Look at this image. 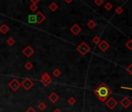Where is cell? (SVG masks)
Returning a JSON list of instances; mask_svg holds the SVG:
<instances>
[{
    "label": "cell",
    "mask_w": 132,
    "mask_h": 112,
    "mask_svg": "<svg viewBox=\"0 0 132 112\" xmlns=\"http://www.w3.org/2000/svg\"><path fill=\"white\" fill-rule=\"evenodd\" d=\"M106 105H107L110 110H113V109H114L116 106L117 105V102L114 98L110 97L106 101Z\"/></svg>",
    "instance_id": "8992f818"
},
{
    "label": "cell",
    "mask_w": 132,
    "mask_h": 112,
    "mask_svg": "<svg viewBox=\"0 0 132 112\" xmlns=\"http://www.w3.org/2000/svg\"><path fill=\"white\" fill-rule=\"evenodd\" d=\"M94 93L97 96V97L101 102H104L109 97V96L112 94V90L107 87V84L102 83L94 90Z\"/></svg>",
    "instance_id": "6da1fadb"
},
{
    "label": "cell",
    "mask_w": 132,
    "mask_h": 112,
    "mask_svg": "<svg viewBox=\"0 0 132 112\" xmlns=\"http://www.w3.org/2000/svg\"><path fill=\"white\" fill-rule=\"evenodd\" d=\"M70 31L73 33L74 35H78L79 33L82 31V28L79 27L78 24H74L72 27L70 28Z\"/></svg>",
    "instance_id": "8fae6325"
},
{
    "label": "cell",
    "mask_w": 132,
    "mask_h": 112,
    "mask_svg": "<svg viewBox=\"0 0 132 112\" xmlns=\"http://www.w3.org/2000/svg\"><path fill=\"white\" fill-rule=\"evenodd\" d=\"M30 2H31L32 4L37 5V3H38L40 2V0H30Z\"/></svg>",
    "instance_id": "f546056e"
},
{
    "label": "cell",
    "mask_w": 132,
    "mask_h": 112,
    "mask_svg": "<svg viewBox=\"0 0 132 112\" xmlns=\"http://www.w3.org/2000/svg\"><path fill=\"white\" fill-rule=\"evenodd\" d=\"M125 46L129 50H132V40H128V41L125 44Z\"/></svg>",
    "instance_id": "cb8c5ba5"
},
{
    "label": "cell",
    "mask_w": 132,
    "mask_h": 112,
    "mask_svg": "<svg viewBox=\"0 0 132 112\" xmlns=\"http://www.w3.org/2000/svg\"><path fill=\"white\" fill-rule=\"evenodd\" d=\"M9 31V27L7 26L6 24H2L1 27H0V32H1L2 34H6Z\"/></svg>",
    "instance_id": "4fadbf2b"
},
{
    "label": "cell",
    "mask_w": 132,
    "mask_h": 112,
    "mask_svg": "<svg viewBox=\"0 0 132 112\" xmlns=\"http://www.w3.org/2000/svg\"><path fill=\"white\" fill-rule=\"evenodd\" d=\"M35 16H36V23L38 24H41L43 21L45 20V19H46L44 15L41 12H40V11H38V12L35 14Z\"/></svg>",
    "instance_id": "ba28073f"
},
{
    "label": "cell",
    "mask_w": 132,
    "mask_h": 112,
    "mask_svg": "<svg viewBox=\"0 0 132 112\" xmlns=\"http://www.w3.org/2000/svg\"><path fill=\"white\" fill-rule=\"evenodd\" d=\"M123 11H124V9H123L122 7H121V6H118V7H117V8H116V9H115V13H116L117 14L120 15V14H121V13H123Z\"/></svg>",
    "instance_id": "7402d4cb"
},
{
    "label": "cell",
    "mask_w": 132,
    "mask_h": 112,
    "mask_svg": "<svg viewBox=\"0 0 132 112\" xmlns=\"http://www.w3.org/2000/svg\"><path fill=\"white\" fill-rule=\"evenodd\" d=\"M24 67H25V68L27 69V70H30V69L33 68V67H34V65L32 64V62H27L25 64Z\"/></svg>",
    "instance_id": "e0dca14e"
},
{
    "label": "cell",
    "mask_w": 132,
    "mask_h": 112,
    "mask_svg": "<svg viewBox=\"0 0 132 112\" xmlns=\"http://www.w3.org/2000/svg\"><path fill=\"white\" fill-rule=\"evenodd\" d=\"M48 99H49V100L51 102L55 103V102L58 101V100H59V96H58L56 93H51V95H49Z\"/></svg>",
    "instance_id": "7c38bea8"
},
{
    "label": "cell",
    "mask_w": 132,
    "mask_h": 112,
    "mask_svg": "<svg viewBox=\"0 0 132 112\" xmlns=\"http://www.w3.org/2000/svg\"><path fill=\"white\" fill-rule=\"evenodd\" d=\"M29 22H30V24L36 23V16H35V15H30V16H29Z\"/></svg>",
    "instance_id": "d6986e66"
},
{
    "label": "cell",
    "mask_w": 132,
    "mask_h": 112,
    "mask_svg": "<svg viewBox=\"0 0 132 112\" xmlns=\"http://www.w3.org/2000/svg\"><path fill=\"white\" fill-rule=\"evenodd\" d=\"M98 47L102 51L104 52L110 48V44H108V42H107L106 40H101V41L100 42V44H98Z\"/></svg>",
    "instance_id": "9c48e42d"
},
{
    "label": "cell",
    "mask_w": 132,
    "mask_h": 112,
    "mask_svg": "<svg viewBox=\"0 0 132 112\" xmlns=\"http://www.w3.org/2000/svg\"><path fill=\"white\" fill-rule=\"evenodd\" d=\"M94 3L95 4H96L98 6H100L103 3V0H95Z\"/></svg>",
    "instance_id": "4316f807"
},
{
    "label": "cell",
    "mask_w": 132,
    "mask_h": 112,
    "mask_svg": "<svg viewBox=\"0 0 132 112\" xmlns=\"http://www.w3.org/2000/svg\"><path fill=\"white\" fill-rule=\"evenodd\" d=\"M49 9L51 10V11H53V12H54V11H56L58 9V6L56 4L55 2H52V3H51L50 6H49Z\"/></svg>",
    "instance_id": "9a60e30c"
},
{
    "label": "cell",
    "mask_w": 132,
    "mask_h": 112,
    "mask_svg": "<svg viewBox=\"0 0 132 112\" xmlns=\"http://www.w3.org/2000/svg\"><path fill=\"white\" fill-rule=\"evenodd\" d=\"M38 108H39V109L40 110H41V111H44L45 109H46V108H47V105H46V104H44V102H41V103H40L39 104H38Z\"/></svg>",
    "instance_id": "ac0fdd59"
},
{
    "label": "cell",
    "mask_w": 132,
    "mask_h": 112,
    "mask_svg": "<svg viewBox=\"0 0 132 112\" xmlns=\"http://www.w3.org/2000/svg\"><path fill=\"white\" fill-rule=\"evenodd\" d=\"M54 112H61V111L60 109H58V108H57V109H55L54 111Z\"/></svg>",
    "instance_id": "1f68e13d"
},
{
    "label": "cell",
    "mask_w": 132,
    "mask_h": 112,
    "mask_svg": "<svg viewBox=\"0 0 132 112\" xmlns=\"http://www.w3.org/2000/svg\"><path fill=\"white\" fill-rule=\"evenodd\" d=\"M6 43L8 44L9 46H13V45H14V44L16 43V40H14V39L13 38V37H9V38L7 39Z\"/></svg>",
    "instance_id": "2e32d148"
},
{
    "label": "cell",
    "mask_w": 132,
    "mask_h": 112,
    "mask_svg": "<svg viewBox=\"0 0 132 112\" xmlns=\"http://www.w3.org/2000/svg\"><path fill=\"white\" fill-rule=\"evenodd\" d=\"M121 89H131L132 90V87H122Z\"/></svg>",
    "instance_id": "4dcf8cb0"
},
{
    "label": "cell",
    "mask_w": 132,
    "mask_h": 112,
    "mask_svg": "<svg viewBox=\"0 0 132 112\" xmlns=\"http://www.w3.org/2000/svg\"><path fill=\"white\" fill-rule=\"evenodd\" d=\"M52 82V79L51 78L50 75L47 72L43 73V75L41 77V83L44 86V87H47L51 84V83Z\"/></svg>",
    "instance_id": "3957f363"
},
{
    "label": "cell",
    "mask_w": 132,
    "mask_h": 112,
    "mask_svg": "<svg viewBox=\"0 0 132 112\" xmlns=\"http://www.w3.org/2000/svg\"><path fill=\"white\" fill-rule=\"evenodd\" d=\"M96 22H94V20H89L87 23V27H89V29H93V28L96 27Z\"/></svg>",
    "instance_id": "5bb4252c"
},
{
    "label": "cell",
    "mask_w": 132,
    "mask_h": 112,
    "mask_svg": "<svg viewBox=\"0 0 132 112\" xmlns=\"http://www.w3.org/2000/svg\"><path fill=\"white\" fill-rule=\"evenodd\" d=\"M68 103L69 104H71V105H74V104L76 103V100L74 98V97H70L68 100Z\"/></svg>",
    "instance_id": "603a6c76"
},
{
    "label": "cell",
    "mask_w": 132,
    "mask_h": 112,
    "mask_svg": "<svg viewBox=\"0 0 132 112\" xmlns=\"http://www.w3.org/2000/svg\"><path fill=\"white\" fill-rule=\"evenodd\" d=\"M104 7H105V9H107V11H110V10L113 8V6H112L111 3L107 2V3H106V4H105Z\"/></svg>",
    "instance_id": "d4e9b609"
},
{
    "label": "cell",
    "mask_w": 132,
    "mask_h": 112,
    "mask_svg": "<svg viewBox=\"0 0 132 112\" xmlns=\"http://www.w3.org/2000/svg\"><path fill=\"white\" fill-rule=\"evenodd\" d=\"M34 82H33L30 78H26V79L21 83V86L23 87L26 90H30V89L34 87Z\"/></svg>",
    "instance_id": "277c9868"
},
{
    "label": "cell",
    "mask_w": 132,
    "mask_h": 112,
    "mask_svg": "<svg viewBox=\"0 0 132 112\" xmlns=\"http://www.w3.org/2000/svg\"><path fill=\"white\" fill-rule=\"evenodd\" d=\"M25 112H37L35 110H34V107H30L28 108V109Z\"/></svg>",
    "instance_id": "f1b7e54d"
},
{
    "label": "cell",
    "mask_w": 132,
    "mask_h": 112,
    "mask_svg": "<svg viewBox=\"0 0 132 112\" xmlns=\"http://www.w3.org/2000/svg\"><path fill=\"white\" fill-rule=\"evenodd\" d=\"M120 104H121V106L124 108H127L131 104V100L127 97V96H124V97L120 100Z\"/></svg>",
    "instance_id": "30bf717a"
},
{
    "label": "cell",
    "mask_w": 132,
    "mask_h": 112,
    "mask_svg": "<svg viewBox=\"0 0 132 112\" xmlns=\"http://www.w3.org/2000/svg\"><path fill=\"white\" fill-rule=\"evenodd\" d=\"M66 2H67V3H71L72 1V0H66V1H65Z\"/></svg>",
    "instance_id": "d6a6232c"
},
{
    "label": "cell",
    "mask_w": 132,
    "mask_h": 112,
    "mask_svg": "<svg viewBox=\"0 0 132 112\" xmlns=\"http://www.w3.org/2000/svg\"><path fill=\"white\" fill-rule=\"evenodd\" d=\"M77 50H78V51L79 52L80 54L84 56V55H86L88 52L90 51L91 48L85 41H83V42H82L81 44H80L78 47H77Z\"/></svg>",
    "instance_id": "7a4b0ae2"
},
{
    "label": "cell",
    "mask_w": 132,
    "mask_h": 112,
    "mask_svg": "<svg viewBox=\"0 0 132 112\" xmlns=\"http://www.w3.org/2000/svg\"><path fill=\"white\" fill-rule=\"evenodd\" d=\"M100 41H101V40H100V37H98V36H95L93 38V42L94 44H99Z\"/></svg>",
    "instance_id": "ffe728a7"
},
{
    "label": "cell",
    "mask_w": 132,
    "mask_h": 112,
    "mask_svg": "<svg viewBox=\"0 0 132 112\" xmlns=\"http://www.w3.org/2000/svg\"><path fill=\"white\" fill-rule=\"evenodd\" d=\"M22 52H23V54L25 56H27V58H30V57H31V56H32V55H34V50L33 49V48L30 46H27L23 51H22Z\"/></svg>",
    "instance_id": "52a82bcc"
},
{
    "label": "cell",
    "mask_w": 132,
    "mask_h": 112,
    "mask_svg": "<svg viewBox=\"0 0 132 112\" xmlns=\"http://www.w3.org/2000/svg\"><path fill=\"white\" fill-rule=\"evenodd\" d=\"M37 8H38V6H37V5H34V4H32L30 6V9L32 11V12H35V11L37 9Z\"/></svg>",
    "instance_id": "484cf974"
},
{
    "label": "cell",
    "mask_w": 132,
    "mask_h": 112,
    "mask_svg": "<svg viewBox=\"0 0 132 112\" xmlns=\"http://www.w3.org/2000/svg\"><path fill=\"white\" fill-rule=\"evenodd\" d=\"M20 86H21V83L18 81L17 79H16V78H14L13 80H12L9 83V87L13 91H16L17 89L20 87Z\"/></svg>",
    "instance_id": "5b68a950"
},
{
    "label": "cell",
    "mask_w": 132,
    "mask_h": 112,
    "mask_svg": "<svg viewBox=\"0 0 132 112\" xmlns=\"http://www.w3.org/2000/svg\"><path fill=\"white\" fill-rule=\"evenodd\" d=\"M127 72L129 73L130 75H131L132 76V64H131L129 66L127 67Z\"/></svg>",
    "instance_id": "83f0119b"
},
{
    "label": "cell",
    "mask_w": 132,
    "mask_h": 112,
    "mask_svg": "<svg viewBox=\"0 0 132 112\" xmlns=\"http://www.w3.org/2000/svg\"><path fill=\"white\" fill-rule=\"evenodd\" d=\"M61 71L59 69H55L54 71H53V75H54V76H55V77H58L61 75Z\"/></svg>",
    "instance_id": "44dd1931"
}]
</instances>
